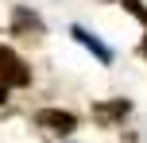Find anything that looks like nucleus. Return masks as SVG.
Segmentation results:
<instances>
[{
  "label": "nucleus",
  "mask_w": 147,
  "mask_h": 143,
  "mask_svg": "<svg viewBox=\"0 0 147 143\" xmlns=\"http://www.w3.org/2000/svg\"><path fill=\"white\" fill-rule=\"evenodd\" d=\"M0 81H4L8 89H23V85H31L27 62H23L12 46H4V43H0Z\"/></svg>",
  "instance_id": "1"
},
{
  "label": "nucleus",
  "mask_w": 147,
  "mask_h": 143,
  "mask_svg": "<svg viewBox=\"0 0 147 143\" xmlns=\"http://www.w3.org/2000/svg\"><path fill=\"white\" fill-rule=\"evenodd\" d=\"M12 35L27 39V43H39V39L47 35L43 15H39L35 8H27V4H16V8H12Z\"/></svg>",
  "instance_id": "2"
},
{
  "label": "nucleus",
  "mask_w": 147,
  "mask_h": 143,
  "mask_svg": "<svg viewBox=\"0 0 147 143\" xmlns=\"http://www.w3.org/2000/svg\"><path fill=\"white\" fill-rule=\"evenodd\" d=\"M128 112H132V101H128V97L97 101V105H93V124H101V128H116V124H124Z\"/></svg>",
  "instance_id": "3"
},
{
  "label": "nucleus",
  "mask_w": 147,
  "mask_h": 143,
  "mask_svg": "<svg viewBox=\"0 0 147 143\" xmlns=\"http://www.w3.org/2000/svg\"><path fill=\"white\" fill-rule=\"evenodd\" d=\"M35 124L43 132H51V136H70V132L78 128V116L66 112V108H39V112H35Z\"/></svg>",
  "instance_id": "4"
},
{
  "label": "nucleus",
  "mask_w": 147,
  "mask_h": 143,
  "mask_svg": "<svg viewBox=\"0 0 147 143\" xmlns=\"http://www.w3.org/2000/svg\"><path fill=\"white\" fill-rule=\"evenodd\" d=\"M70 35H74V43H81V46H85V50L93 54L97 62H105V66L112 62V46H109V43H101V39H97V35H93L89 27H81V23H74V27H70Z\"/></svg>",
  "instance_id": "5"
},
{
  "label": "nucleus",
  "mask_w": 147,
  "mask_h": 143,
  "mask_svg": "<svg viewBox=\"0 0 147 143\" xmlns=\"http://www.w3.org/2000/svg\"><path fill=\"white\" fill-rule=\"evenodd\" d=\"M116 4L124 8L128 15H136V19H140L143 27H147V4H143V0H116Z\"/></svg>",
  "instance_id": "6"
},
{
  "label": "nucleus",
  "mask_w": 147,
  "mask_h": 143,
  "mask_svg": "<svg viewBox=\"0 0 147 143\" xmlns=\"http://www.w3.org/2000/svg\"><path fill=\"white\" fill-rule=\"evenodd\" d=\"M4 101H8V85L0 81V105H4Z\"/></svg>",
  "instance_id": "7"
},
{
  "label": "nucleus",
  "mask_w": 147,
  "mask_h": 143,
  "mask_svg": "<svg viewBox=\"0 0 147 143\" xmlns=\"http://www.w3.org/2000/svg\"><path fill=\"white\" fill-rule=\"evenodd\" d=\"M140 54H143V58H147V35H143V43H140Z\"/></svg>",
  "instance_id": "8"
}]
</instances>
